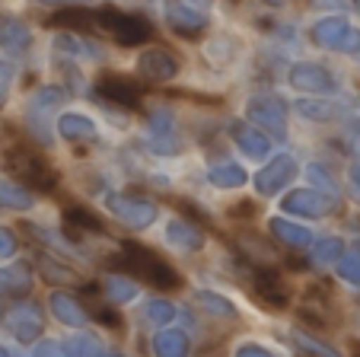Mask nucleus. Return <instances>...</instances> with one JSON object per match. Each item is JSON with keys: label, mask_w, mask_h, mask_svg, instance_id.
Wrapping results in <instances>:
<instances>
[{"label": "nucleus", "mask_w": 360, "mask_h": 357, "mask_svg": "<svg viewBox=\"0 0 360 357\" xmlns=\"http://www.w3.org/2000/svg\"><path fill=\"white\" fill-rule=\"evenodd\" d=\"M4 166H7V173L13 175V179H20L22 185H29V189H35V192H48V195H51V192L58 189V169L45 160V154H39V150L29 147V144L7 147Z\"/></svg>", "instance_id": "nucleus-2"}, {"label": "nucleus", "mask_w": 360, "mask_h": 357, "mask_svg": "<svg viewBox=\"0 0 360 357\" xmlns=\"http://www.w3.org/2000/svg\"><path fill=\"white\" fill-rule=\"evenodd\" d=\"M252 296L265 310L278 313L287 310V303H290V287L284 284V277H281V271L274 265H255V271H252Z\"/></svg>", "instance_id": "nucleus-4"}, {"label": "nucleus", "mask_w": 360, "mask_h": 357, "mask_svg": "<svg viewBox=\"0 0 360 357\" xmlns=\"http://www.w3.org/2000/svg\"><path fill=\"white\" fill-rule=\"evenodd\" d=\"M109 268L112 271H122V275L137 277V281L150 284V287H157V290H166V294L182 287V277H179V271L172 268L166 258H160L153 249L134 243V239H124L122 252L109 258Z\"/></svg>", "instance_id": "nucleus-1"}, {"label": "nucleus", "mask_w": 360, "mask_h": 357, "mask_svg": "<svg viewBox=\"0 0 360 357\" xmlns=\"http://www.w3.org/2000/svg\"><path fill=\"white\" fill-rule=\"evenodd\" d=\"M64 230H68V236L80 239L86 233H105V223H102L99 214H93L83 204H68L64 208Z\"/></svg>", "instance_id": "nucleus-6"}, {"label": "nucleus", "mask_w": 360, "mask_h": 357, "mask_svg": "<svg viewBox=\"0 0 360 357\" xmlns=\"http://www.w3.org/2000/svg\"><path fill=\"white\" fill-rule=\"evenodd\" d=\"M89 32L109 35V39L122 42V45H141L153 35V26H150L143 16L134 13H122V10H93V29Z\"/></svg>", "instance_id": "nucleus-3"}, {"label": "nucleus", "mask_w": 360, "mask_h": 357, "mask_svg": "<svg viewBox=\"0 0 360 357\" xmlns=\"http://www.w3.org/2000/svg\"><path fill=\"white\" fill-rule=\"evenodd\" d=\"M96 93H99L102 99H109L112 106H118V108H141L147 89H143V83L134 80V77L105 74V77H99V83H96Z\"/></svg>", "instance_id": "nucleus-5"}, {"label": "nucleus", "mask_w": 360, "mask_h": 357, "mask_svg": "<svg viewBox=\"0 0 360 357\" xmlns=\"http://www.w3.org/2000/svg\"><path fill=\"white\" fill-rule=\"evenodd\" d=\"M354 357H360V348H354Z\"/></svg>", "instance_id": "nucleus-8"}, {"label": "nucleus", "mask_w": 360, "mask_h": 357, "mask_svg": "<svg viewBox=\"0 0 360 357\" xmlns=\"http://www.w3.org/2000/svg\"><path fill=\"white\" fill-rule=\"evenodd\" d=\"M233 217H255L259 214V208H255V204L252 201H243V204H236V211H230Z\"/></svg>", "instance_id": "nucleus-7"}]
</instances>
